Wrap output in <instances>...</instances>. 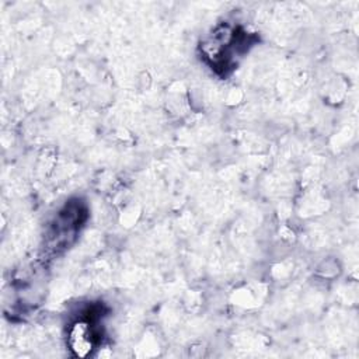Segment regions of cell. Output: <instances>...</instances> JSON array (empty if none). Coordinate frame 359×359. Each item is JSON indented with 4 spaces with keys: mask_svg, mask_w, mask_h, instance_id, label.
<instances>
[{
    "mask_svg": "<svg viewBox=\"0 0 359 359\" xmlns=\"http://www.w3.org/2000/svg\"><path fill=\"white\" fill-rule=\"evenodd\" d=\"M97 341V330L90 320L79 318L70 324L67 331V345L74 356H88L95 349Z\"/></svg>",
    "mask_w": 359,
    "mask_h": 359,
    "instance_id": "cell-1",
    "label": "cell"
}]
</instances>
